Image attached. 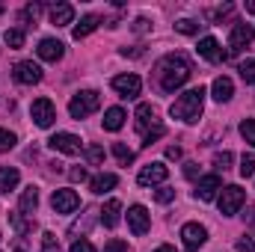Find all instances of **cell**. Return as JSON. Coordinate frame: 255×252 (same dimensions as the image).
<instances>
[{
  "label": "cell",
  "instance_id": "18",
  "mask_svg": "<svg viewBox=\"0 0 255 252\" xmlns=\"http://www.w3.org/2000/svg\"><path fill=\"white\" fill-rule=\"evenodd\" d=\"M98 220H101L104 229H116L119 220H122V202H119V199H110V202L98 211Z\"/></svg>",
  "mask_w": 255,
  "mask_h": 252
},
{
  "label": "cell",
  "instance_id": "17",
  "mask_svg": "<svg viewBox=\"0 0 255 252\" xmlns=\"http://www.w3.org/2000/svg\"><path fill=\"white\" fill-rule=\"evenodd\" d=\"M36 54H39V60H45V63H60L63 54H65V45L57 42V39H42L39 48H36Z\"/></svg>",
  "mask_w": 255,
  "mask_h": 252
},
{
  "label": "cell",
  "instance_id": "27",
  "mask_svg": "<svg viewBox=\"0 0 255 252\" xmlns=\"http://www.w3.org/2000/svg\"><path fill=\"white\" fill-rule=\"evenodd\" d=\"M113 154H116V160H119L122 166H128V163H133V151L128 148L125 142H113Z\"/></svg>",
  "mask_w": 255,
  "mask_h": 252
},
{
  "label": "cell",
  "instance_id": "1",
  "mask_svg": "<svg viewBox=\"0 0 255 252\" xmlns=\"http://www.w3.org/2000/svg\"><path fill=\"white\" fill-rule=\"evenodd\" d=\"M193 68H190V60L184 54H166L160 63L154 65V80L163 92H175L181 89L187 80H190Z\"/></svg>",
  "mask_w": 255,
  "mask_h": 252
},
{
  "label": "cell",
  "instance_id": "52",
  "mask_svg": "<svg viewBox=\"0 0 255 252\" xmlns=\"http://www.w3.org/2000/svg\"><path fill=\"white\" fill-rule=\"evenodd\" d=\"M0 12H3V6H0Z\"/></svg>",
  "mask_w": 255,
  "mask_h": 252
},
{
  "label": "cell",
  "instance_id": "48",
  "mask_svg": "<svg viewBox=\"0 0 255 252\" xmlns=\"http://www.w3.org/2000/svg\"><path fill=\"white\" fill-rule=\"evenodd\" d=\"M244 220H247V226H255V205H250V211L244 214Z\"/></svg>",
  "mask_w": 255,
  "mask_h": 252
},
{
  "label": "cell",
  "instance_id": "15",
  "mask_svg": "<svg viewBox=\"0 0 255 252\" xmlns=\"http://www.w3.org/2000/svg\"><path fill=\"white\" fill-rule=\"evenodd\" d=\"M113 89L122 95V98H136L139 89H142V80L136 74H116L113 77Z\"/></svg>",
  "mask_w": 255,
  "mask_h": 252
},
{
  "label": "cell",
  "instance_id": "13",
  "mask_svg": "<svg viewBox=\"0 0 255 252\" xmlns=\"http://www.w3.org/2000/svg\"><path fill=\"white\" fill-rule=\"evenodd\" d=\"M128 226H130V232H133L136 238H142V235L148 232V226H151L148 211H145L142 205H130V208H128Z\"/></svg>",
  "mask_w": 255,
  "mask_h": 252
},
{
  "label": "cell",
  "instance_id": "22",
  "mask_svg": "<svg viewBox=\"0 0 255 252\" xmlns=\"http://www.w3.org/2000/svg\"><path fill=\"white\" fill-rule=\"evenodd\" d=\"M71 21H74V6H71V3H57V6H51V24L65 27V24H71Z\"/></svg>",
  "mask_w": 255,
  "mask_h": 252
},
{
  "label": "cell",
  "instance_id": "12",
  "mask_svg": "<svg viewBox=\"0 0 255 252\" xmlns=\"http://www.w3.org/2000/svg\"><path fill=\"white\" fill-rule=\"evenodd\" d=\"M199 57L202 60H208V63H223V60H229V51H223L220 48V42L214 39V36H205V39H199Z\"/></svg>",
  "mask_w": 255,
  "mask_h": 252
},
{
  "label": "cell",
  "instance_id": "50",
  "mask_svg": "<svg viewBox=\"0 0 255 252\" xmlns=\"http://www.w3.org/2000/svg\"><path fill=\"white\" fill-rule=\"evenodd\" d=\"M15 252H27V247H24V241H21V238L15 241Z\"/></svg>",
  "mask_w": 255,
  "mask_h": 252
},
{
  "label": "cell",
  "instance_id": "37",
  "mask_svg": "<svg viewBox=\"0 0 255 252\" xmlns=\"http://www.w3.org/2000/svg\"><path fill=\"white\" fill-rule=\"evenodd\" d=\"M39 12H42V3H27V6L21 9V18H24V21H36Z\"/></svg>",
  "mask_w": 255,
  "mask_h": 252
},
{
  "label": "cell",
  "instance_id": "44",
  "mask_svg": "<svg viewBox=\"0 0 255 252\" xmlns=\"http://www.w3.org/2000/svg\"><path fill=\"white\" fill-rule=\"evenodd\" d=\"M166 157H169V160H181V148H178V145H169V148H166Z\"/></svg>",
  "mask_w": 255,
  "mask_h": 252
},
{
  "label": "cell",
  "instance_id": "26",
  "mask_svg": "<svg viewBox=\"0 0 255 252\" xmlns=\"http://www.w3.org/2000/svg\"><path fill=\"white\" fill-rule=\"evenodd\" d=\"M36 208H39V190L30 184V187L21 193V205H18V211H21V214H33Z\"/></svg>",
  "mask_w": 255,
  "mask_h": 252
},
{
  "label": "cell",
  "instance_id": "5",
  "mask_svg": "<svg viewBox=\"0 0 255 252\" xmlns=\"http://www.w3.org/2000/svg\"><path fill=\"white\" fill-rule=\"evenodd\" d=\"M244 202H247V193L238 187V184H229V187H223V193H220V214L223 217H235L244 208Z\"/></svg>",
  "mask_w": 255,
  "mask_h": 252
},
{
  "label": "cell",
  "instance_id": "32",
  "mask_svg": "<svg viewBox=\"0 0 255 252\" xmlns=\"http://www.w3.org/2000/svg\"><path fill=\"white\" fill-rule=\"evenodd\" d=\"M232 160H235V154H232V151H217V154H214V166H217V169H223V172L232 166Z\"/></svg>",
  "mask_w": 255,
  "mask_h": 252
},
{
  "label": "cell",
  "instance_id": "36",
  "mask_svg": "<svg viewBox=\"0 0 255 252\" xmlns=\"http://www.w3.org/2000/svg\"><path fill=\"white\" fill-rule=\"evenodd\" d=\"M241 133H244V139L250 145H255V119H244L241 122Z\"/></svg>",
  "mask_w": 255,
  "mask_h": 252
},
{
  "label": "cell",
  "instance_id": "28",
  "mask_svg": "<svg viewBox=\"0 0 255 252\" xmlns=\"http://www.w3.org/2000/svg\"><path fill=\"white\" fill-rule=\"evenodd\" d=\"M235 12V6L232 3H223V6H217V9H208L205 15H208V21H223V18H229Z\"/></svg>",
  "mask_w": 255,
  "mask_h": 252
},
{
  "label": "cell",
  "instance_id": "49",
  "mask_svg": "<svg viewBox=\"0 0 255 252\" xmlns=\"http://www.w3.org/2000/svg\"><path fill=\"white\" fill-rule=\"evenodd\" d=\"M154 252H178V250H175V247H169V244H163V247H157Z\"/></svg>",
  "mask_w": 255,
  "mask_h": 252
},
{
  "label": "cell",
  "instance_id": "16",
  "mask_svg": "<svg viewBox=\"0 0 255 252\" xmlns=\"http://www.w3.org/2000/svg\"><path fill=\"white\" fill-rule=\"evenodd\" d=\"M220 190H223L220 175H202L199 184H196V199H199V202H214Z\"/></svg>",
  "mask_w": 255,
  "mask_h": 252
},
{
  "label": "cell",
  "instance_id": "21",
  "mask_svg": "<svg viewBox=\"0 0 255 252\" xmlns=\"http://www.w3.org/2000/svg\"><path fill=\"white\" fill-rule=\"evenodd\" d=\"M116 184H119V175H113V172H101V175H95V178L89 181V187H92L95 196H104L107 190H113Z\"/></svg>",
  "mask_w": 255,
  "mask_h": 252
},
{
  "label": "cell",
  "instance_id": "6",
  "mask_svg": "<svg viewBox=\"0 0 255 252\" xmlns=\"http://www.w3.org/2000/svg\"><path fill=\"white\" fill-rule=\"evenodd\" d=\"M255 39V27L253 24H235L232 27V36H229V57L241 54L244 48H250Z\"/></svg>",
  "mask_w": 255,
  "mask_h": 252
},
{
  "label": "cell",
  "instance_id": "45",
  "mask_svg": "<svg viewBox=\"0 0 255 252\" xmlns=\"http://www.w3.org/2000/svg\"><path fill=\"white\" fill-rule=\"evenodd\" d=\"M184 175H187V178H196V175H199V166H196V163H184Z\"/></svg>",
  "mask_w": 255,
  "mask_h": 252
},
{
  "label": "cell",
  "instance_id": "3",
  "mask_svg": "<svg viewBox=\"0 0 255 252\" xmlns=\"http://www.w3.org/2000/svg\"><path fill=\"white\" fill-rule=\"evenodd\" d=\"M136 130H139V136H142V145H151V142H157V139L166 133L163 122H157L151 104H139V107H136Z\"/></svg>",
  "mask_w": 255,
  "mask_h": 252
},
{
  "label": "cell",
  "instance_id": "39",
  "mask_svg": "<svg viewBox=\"0 0 255 252\" xmlns=\"http://www.w3.org/2000/svg\"><path fill=\"white\" fill-rule=\"evenodd\" d=\"M154 199H157L160 205H169V202L175 199V190H172V187H160V190H154Z\"/></svg>",
  "mask_w": 255,
  "mask_h": 252
},
{
  "label": "cell",
  "instance_id": "4",
  "mask_svg": "<svg viewBox=\"0 0 255 252\" xmlns=\"http://www.w3.org/2000/svg\"><path fill=\"white\" fill-rule=\"evenodd\" d=\"M101 107V95L95 92V89H83V92H77L71 101H68V113H71V119H86V116H92L95 110Z\"/></svg>",
  "mask_w": 255,
  "mask_h": 252
},
{
  "label": "cell",
  "instance_id": "47",
  "mask_svg": "<svg viewBox=\"0 0 255 252\" xmlns=\"http://www.w3.org/2000/svg\"><path fill=\"white\" fill-rule=\"evenodd\" d=\"M89 223H92V217H83L80 223H74V226H71V232H80V229H89Z\"/></svg>",
  "mask_w": 255,
  "mask_h": 252
},
{
  "label": "cell",
  "instance_id": "34",
  "mask_svg": "<svg viewBox=\"0 0 255 252\" xmlns=\"http://www.w3.org/2000/svg\"><path fill=\"white\" fill-rule=\"evenodd\" d=\"M241 175L244 178H253L255 175V154H244L241 157Z\"/></svg>",
  "mask_w": 255,
  "mask_h": 252
},
{
  "label": "cell",
  "instance_id": "42",
  "mask_svg": "<svg viewBox=\"0 0 255 252\" xmlns=\"http://www.w3.org/2000/svg\"><path fill=\"white\" fill-rule=\"evenodd\" d=\"M71 252H95V247L83 238V241H74V244H71Z\"/></svg>",
  "mask_w": 255,
  "mask_h": 252
},
{
  "label": "cell",
  "instance_id": "7",
  "mask_svg": "<svg viewBox=\"0 0 255 252\" xmlns=\"http://www.w3.org/2000/svg\"><path fill=\"white\" fill-rule=\"evenodd\" d=\"M181 241H184V250L187 252H199L208 241V229L199 226V223H184L181 226Z\"/></svg>",
  "mask_w": 255,
  "mask_h": 252
},
{
  "label": "cell",
  "instance_id": "23",
  "mask_svg": "<svg viewBox=\"0 0 255 252\" xmlns=\"http://www.w3.org/2000/svg\"><path fill=\"white\" fill-rule=\"evenodd\" d=\"M18 181H21V172L15 169V166H0V193L6 196L9 190L18 187Z\"/></svg>",
  "mask_w": 255,
  "mask_h": 252
},
{
  "label": "cell",
  "instance_id": "20",
  "mask_svg": "<svg viewBox=\"0 0 255 252\" xmlns=\"http://www.w3.org/2000/svg\"><path fill=\"white\" fill-rule=\"evenodd\" d=\"M9 223H12V229H15L18 238L30 235V232L36 229V220H33V217H24L21 211H9Z\"/></svg>",
  "mask_w": 255,
  "mask_h": 252
},
{
  "label": "cell",
  "instance_id": "51",
  "mask_svg": "<svg viewBox=\"0 0 255 252\" xmlns=\"http://www.w3.org/2000/svg\"><path fill=\"white\" fill-rule=\"evenodd\" d=\"M247 9H250V12L255 15V0H253V3H247Z\"/></svg>",
  "mask_w": 255,
  "mask_h": 252
},
{
  "label": "cell",
  "instance_id": "14",
  "mask_svg": "<svg viewBox=\"0 0 255 252\" xmlns=\"http://www.w3.org/2000/svg\"><path fill=\"white\" fill-rule=\"evenodd\" d=\"M166 175H169V169H166L163 163H148V166H142V169H139L136 181H139L142 187H154V184H163V181H166Z\"/></svg>",
  "mask_w": 255,
  "mask_h": 252
},
{
  "label": "cell",
  "instance_id": "19",
  "mask_svg": "<svg viewBox=\"0 0 255 252\" xmlns=\"http://www.w3.org/2000/svg\"><path fill=\"white\" fill-rule=\"evenodd\" d=\"M211 92H214V98L223 104V101H232V95H235V83H232V77H226V74H220L217 80H214V86H211Z\"/></svg>",
  "mask_w": 255,
  "mask_h": 252
},
{
  "label": "cell",
  "instance_id": "29",
  "mask_svg": "<svg viewBox=\"0 0 255 252\" xmlns=\"http://www.w3.org/2000/svg\"><path fill=\"white\" fill-rule=\"evenodd\" d=\"M199 27H202V24H196V21H190V18L175 21V30H178V33H184V36H196V33H199Z\"/></svg>",
  "mask_w": 255,
  "mask_h": 252
},
{
  "label": "cell",
  "instance_id": "11",
  "mask_svg": "<svg viewBox=\"0 0 255 252\" xmlns=\"http://www.w3.org/2000/svg\"><path fill=\"white\" fill-rule=\"evenodd\" d=\"M51 205H54L57 214H74V211L80 208V196H77L74 190H54Z\"/></svg>",
  "mask_w": 255,
  "mask_h": 252
},
{
  "label": "cell",
  "instance_id": "25",
  "mask_svg": "<svg viewBox=\"0 0 255 252\" xmlns=\"http://www.w3.org/2000/svg\"><path fill=\"white\" fill-rule=\"evenodd\" d=\"M125 110H122V107H110V110H107V113H104V130H113V133H116V130H122V125H125Z\"/></svg>",
  "mask_w": 255,
  "mask_h": 252
},
{
  "label": "cell",
  "instance_id": "33",
  "mask_svg": "<svg viewBox=\"0 0 255 252\" xmlns=\"http://www.w3.org/2000/svg\"><path fill=\"white\" fill-rule=\"evenodd\" d=\"M42 252H60V241L54 232H45L42 235Z\"/></svg>",
  "mask_w": 255,
  "mask_h": 252
},
{
  "label": "cell",
  "instance_id": "9",
  "mask_svg": "<svg viewBox=\"0 0 255 252\" xmlns=\"http://www.w3.org/2000/svg\"><path fill=\"white\" fill-rule=\"evenodd\" d=\"M12 77L21 86H33V83L42 80V68H39V63H33V60H21V63H15V68H12Z\"/></svg>",
  "mask_w": 255,
  "mask_h": 252
},
{
  "label": "cell",
  "instance_id": "35",
  "mask_svg": "<svg viewBox=\"0 0 255 252\" xmlns=\"http://www.w3.org/2000/svg\"><path fill=\"white\" fill-rule=\"evenodd\" d=\"M241 77H244L250 86H255V60H247V63H241Z\"/></svg>",
  "mask_w": 255,
  "mask_h": 252
},
{
  "label": "cell",
  "instance_id": "24",
  "mask_svg": "<svg viewBox=\"0 0 255 252\" xmlns=\"http://www.w3.org/2000/svg\"><path fill=\"white\" fill-rule=\"evenodd\" d=\"M98 24H101V18H98V15H83V18H80V24H74L71 36L80 42V39H86V36H89V33H92Z\"/></svg>",
  "mask_w": 255,
  "mask_h": 252
},
{
  "label": "cell",
  "instance_id": "46",
  "mask_svg": "<svg viewBox=\"0 0 255 252\" xmlns=\"http://www.w3.org/2000/svg\"><path fill=\"white\" fill-rule=\"evenodd\" d=\"M133 30H136V33H145V30H148V21H145V18H136V21H133Z\"/></svg>",
  "mask_w": 255,
  "mask_h": 252
},
{
  "label": "cell",
  "instance_id": "8",
  "mask_svg": "<svg viewBox=\"0 0 255 252\" xmlns=\"http://www.w3.org/2000/svg\"><path fill=\"white\" fill-rule=\"evenodd\" d=\"M30 116H33V122L39 127H51L54 119H57V107H54L51 98H36L33 107H30Z\"/></svg>",
  "mask_w": 255,
  "mask_h": 252
},
{
  "label": "cell",
  "instance_id": "31",
  "mask_svg": "<svg viewBox=\"0 0 255 252\" xmlns=\"http://www.w3.org/2000/svg\"><path fill=\"white\" fill-rule=\"evenodd\" d=\"M86 160H89L92 166H101V163H104V148H101V145H86Z\"/></svg>",
  "mask_w": 255,
  "mask_h": 252
},
{
  "label": "cell",
  "instance_id": "41",
  "mask_svg": "<svg viewBox=\"0 0 255 252\" xmlns=\"http://www.w3.org/2000/svg\"><path fill=\"white\" fill-rule=\"evenodd\" d=\"M104 252H128V244L125 241H119V238H113V241L104 244Z\"/></svg>",
  "mask_w": 255,
  "mask_h": 252
},
{
  "label": "cell",
  "instance_id": "30",
  "mask_svg": "<svg viewBox=\"0 0 255 252\" xmlns=\"http://www.w3.org/2000/svg\"><path fill=\"white\" fill-rule=\"evenodd\" d=\"M3 39H6L9 48H24V39H27V36H24V30H6Z\"/></svg>",
  "mask_w": 255,
  "mask_h": 252
},
{
  "label": "cell",
  "instance_id": "2",
  "mask_svg": "<svg viewBox=\"0 0 255 252\" xmlns=\"http://www.w3.org/2000/svg\"><path fill=\"white\" fill-rule=\"evenodd\" d=\"M205 86H196V89H187L184 95H178V101L169 107L172 119H181L187 125H196L202 119V107H205Z\"/></svg>",
  "mask_w": 255,
  "mask_h": 252
},
{
  "label": "cell",
  "instance_id": "43",
  "mask_svg": "<svg viewBox=\"0 0 255 252\" xmlns=\"http://www.w3.org/2000/svg\"><path fill=\"white\" fill-rule=\"evenodd\" d=\"M68 178H71V181H86V169H83V166H74V169L68 172Z\"/></svg>",
  "mask_w": 255,
  "mask_h": 252
},
{
  "label": "cell",
  "instance_id": "10",
  "mask_svg": "<svg viewBox=\"0 0 255 252\" xmlns=\"http://www.w3.org/2000/svg\"><path fill=\"white\" fill-rule=\"evenodd\" d=\"M48 145L54 148V151H60V154H68V157H74V154H80V148H83V142H80V136H74V133H54L51 139H48Z\"/></svg>",
  "mask_w": 255,
  "mask_h": 252
},
{
  "label": "cell",
  "instance_id": "40",
  "mask_svg": "<svg viewBox=\"0 0 255 252\" xmlns=\"http://www.w3.org/2000/svg\"><path fill=\"white\" fill-rule=\"evenodd\" d=\"M238 252H255V238L253 235H244L238 241Z\"/></svg>",
  "mask_w": 255,
  "mask_h": 252
},
{
  "label": "cell",
  "instance_id": "38",
  "mask_svg": "<svg viewBox=\"0 0 255 252\" xmlns=\"http://www.w3.org/2000/svg\"><path fill=\"white\" fill-rule=\"evenodd\" d=\"M15 142H18V139H15V133L0 127V151H9V148H15Z\"/></svg>",
  "mask_w": 255,
  "mask_h": 252
}]
</instances>
